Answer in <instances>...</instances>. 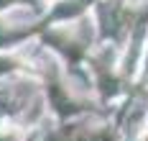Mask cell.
<instances>
[{
  "label": "cell",
  "mask_w": 148,
  "mask_h": 141,
  "mask_svg": "<svg viewBox=\"0 0 148 141\" xmlns=\"http://www.w3.org/2000/svg\"><path fill=\"white\" fill-rule=\"evenodd\" d=\"M140 141H148V133H143V136H140Z\"/></svg>",
  "instance_id": "6da1fadb"
}]
</instances>
